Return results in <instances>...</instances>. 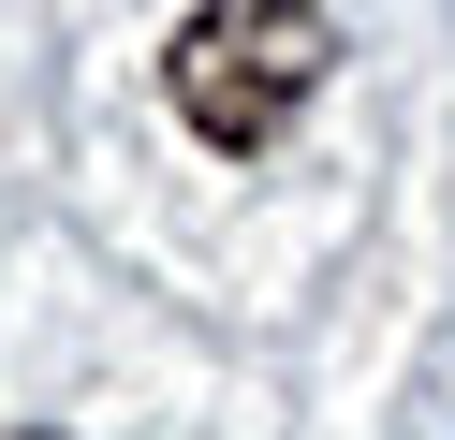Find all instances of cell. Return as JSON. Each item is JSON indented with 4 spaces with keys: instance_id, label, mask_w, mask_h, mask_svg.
<instances>
[{
    "instance_id": "obj_1",
    "label": "cell",
    "mask_w": 455,
    "mask_h": 440,
    "mask_svg": "<svg viewBox=\"0 0 455 440\" xmlns=\"http://www.w3.org/2000/svg\"><path fill=\"white\" fill-rule=\"evenodd\" d=\"M323 74H338L323 0H191L177 44H162V103H177V132L220 147V162H265V147L323 103Z\"/></svg>"
},
{
    "instance_id": "obj_2",
    "label": "cell",
    "mask_w": 455,
    "mask_h": 440,
    "mask_svg": "<svg viewBox=\"0 0 455 440\" xmlns=\"http://www.w3.org/2000/svg\"><path fill=\"white\" fill-rule=\"evenodd\" d=\"M30 440H60V426H30Z\"/></svg>"
}]
</instances>
